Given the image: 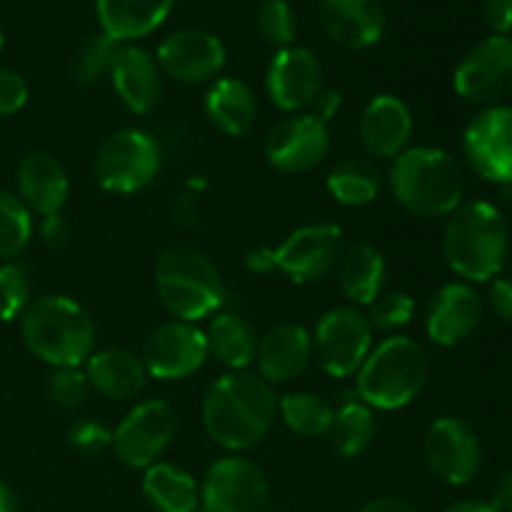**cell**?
Wrapping results in <instances>:
<instances>
[{"label": "cell", "mask_w": 512, "mask_h": 512, "mask_svg": "<svg viewBox=\"0 0 512 512\" xmlns=\"http://www.w3.org/2000/svg\"><path fill=\"white\" fill-rule=\"evenodd\" d=\"M28 103V83L15 70L0 68V118L20 113Z\"/></svg>", "instance_id": "obj_41"}, {"label": "cell", "mask_w": 512, "mask_h": 512, "mask_svg": "<svg viewBox=\"0 0 512 512\" xmlns=\"http://www.w3.org/2000/svg\"><path fill=\"white\" fill-rule=\"evenodd\" d=\"M483 320V300L470 283H445L430 298L425 333L440 348L465 343Z\"/></svg>", "instance_id": "obj_19"}, {"label": "cell", "mask_w": 512, "mask_h": 512, "mask_svg": "<svg viewBox=\"0 0 512 512\" xmlns=\"http://www.w3.org/2000/svg\"><path fill=\"white\" fill-rule=\"evenodd\" d=\"M358 512H418L410 500L395 498V495H380V498L365 503Z\"/></svg>", "instance_id": "obj_47"}, {"label": "cell", "mask_w": 512, "mask_h": 512, "mask_svg": "<svg viewBox=\"0 0 512 512\" xmlns=\"http://www.w3.org/2000/svg\"><path fill=\"white\" fill-rule=\"evenodd\" d=\"M25 348L53 368H83L95 353V323L88 310L68 295L30 300L20 315Z\"/></svg>", "instance_id": "obj_4"}, {"label": "cell", "mask_w": 512, "mask_h": 512, "mask_svg": "<svg viewBox=\"0 0 512 512\" xmlns=\"http://www.w3.org/2000/svg\"><path fill=\"white\" fill-rule=\"evenodd\" d=\"M375 330L368 315L355 305L333 308L318 320L313 338V355L320 370L330 378H350L360 370L375 345Z\"/></svg>", "instance_id": "obj_8"}, {"label": "cell", "mask_w": 512, "mask_h": 512, "mask_svg": "<svg viewBox=\"0 0 512 512\" xmlns=\"http://www.w3.org/2000/svg\"><path fill=\"white\" fill-rule=\"evenodd\" d=\"M118 50L120 43H115L105 33L85 40L83 48L75 55V78H78V83L98 85L105 78H110V70H113Z\"/></svg>", "instance_id": "obj_35"}, {"label": "cell", "mask_w": 512, "mask_h": 512, "mask_svg": "<svg viewBox=\"0 0 512 512\" xmlns=\"http://www.w3.org/2000/svg\"><path fill=\"white\" fill-rule=\"evenodd\" d=\"M208 355V338L198 325L170 320L148 335L140 360L148 378L185 380L203 368Z\"/></svg>", "instance_id": "obj_16"}, {"label": "cell", "mask_w": 512, "mask_h": 512, "mask_svg": "<svg viewBox=\"0 0 512 512\" xmlns=\"http://www.w3.org/2000/svg\"><path fill=\"white\" fill-rule=\"evenodd\" d=\"M485 23L493 35H510L512 30V0H483Z\"/></svg>", "instance_id": "obj_42"}, {"label": "cell", "mask_w": 512, "mask_h": 512, "mask_svg": "<svg viewBox=\"0 0 512 512\" xmlns=\"http://www.w3.org/2000/svg\"><path fill=\"white\" fill-rule=\"evenodd\" d=\"M313 360V338L303 325L283 323L260 338L258 375L270 385H285L300 378Z\"/></svg>", "instance_id": "obj_24"}, {"label": "cell", "mask_w": 512, "mask_h": 512, "mask_svg": "<svg viewBox=\"0 0 512 512\" xmlns=\"http://www.w3.org/2000/svg\"><path fill=\"white\" fill-rule=\"evenodd\" d=\"M143 495L158 512H193L200 505L195 478L173 463H155L145 468Z\"/></svg>", "instance_id": "obj_30"}, {"label": "cell", "mask_w": 512, "mask_h": 512, "mask_svg": "<svg viewBox=\"0 0 512 512\" xmlns=\"http://www.w3.org/2000/svg\"><path fill=\"white\" fill-rule=\"evenodd\" d=\"M265 90L283 113H305L323 90V65L318 55L303 45H288L273 55L265 73Z\"/></svg>", "instance_id": "obj_18"}, {"label": "cell", "mask_w": 512, "mask_h": 512, "mask_svg": "<svg viewBox=\"0 0 512 512\" xmlns=\"http://www.w3.org/2000/svg\"><path fill=\"white\" fill-rule=\"evenodd\" d=\"M470 170L495 185H512V105L480 110L463 133Z\"/></svg>", "instance_id": "obj_14"}, {"label": "cell", "mask_w": 512, "mask_h": 512, "mask_svg": "<svg viewBox=\"0 0 512 512\" xmlns=\"http://www.w3.org/2000/svg\"><path fill=\"white\" fill-rule=\"evenodd\" d=\"M510 250L505 215L485 200H463L443 230V253L450 270L468 283L498 278Z\"/></svg>", "instance_id": "obj_2"}, {"label": "cell", "mask_w": 512, "mask_h": 512, "mask_svg": "<svg viewBox=\"0 0 512 512\" xmlns=\"http://www.w3.org/2000/svg\"><path fill=\"white\" fill-rule=\"evenodd\" d=\"M110 83L125 108L135 115L150 113L163 95V73L158 60L145 48L130 43L120 45L110 70Z\"/></svg>", "instance_id": "obj_23"}, {"label": "cell", "mask_w": 512, "mask_h": 512, "mask_svg": "<svg viewBox=\"0 0 512 512\" xmlns=\"http://www.w3.org/2000/svg\"><path fill=\"white\" fill-rule=\"evenodd\" d=\"M83 370L88 375L90 388L108 400L138 398L148 383V370L143 360L130 350H98L85 360Z\"/></svg>", "instance_id": "obj_26"}, {"label": "cell", "mask_w": 512, "mask_h": 512, "mask_svg": "<svg viewBox=\"0 0 512 512\" xmlns=\"http://www.w3.org/2000/svg\"><path fill=\"white\" fill-rule=\"evenodd\" d=\"M423 455L428 470L450 488H463L473 483L483 465V445L473 425L445 415L438 418L425 433Z\"/></svg>", "instance_id": "obj_12"}, {"label": "cell", "mask_w": 512, "mask_h": 512, "mask_svg": "<svg viewBox=\"0 0 512 512\" xmlns=\"http://www.w3.org/2000/svg\"><path fill=\"white\" fill-rule=\"evenodd\" d=\"M428 383V358L408 335H390L373 345L355 373V395L373 410H400L420 398Z\"/></svg>", "instance_id": "obj_5"}, {"label": "cell", "mask_w": 512, "mask_h": 512, "mask_svg": "<svg viewBox=\"0 0 512 512\" xmlns=\"http://www.w3.org/2000/svg\"><path fill=\"white\" fill-rule=\"evenodd\" d=\"M200 415L205 433L215 445L230 453H243L270 433L278 415V395L260 375L230 370L210 385Z\"/></svg>", "instance_id": "obj_1"}, {"label": "cell", "mask_w": 512, "mask_h": 512, "mask_svg": "<svg viewBox=\"0 0 512 512\" xmlns=\"http://www.w3.org/2000/svg\"><path fill=\"white\" fill-rule=\"evenodd\" d=\"M193 512H208V510H205V508H203V505H198V508H195Z\"/></svg>", "instance_id": "obj_52"}, {"label": "cell", "mask_w": 512, "mask_h": 512, "mask_svg": "<svg viewBox=\"0 0 512 512\" xmlns=\"http://www.w3.org/2000/svg\"><path fill=\"white\" fill-rule=\"evenodd\" d=\"M200 505L208 512H268L270 483L253 460L228 455L205 473Z\"/></svg>", "instance_id": "obj_11"}, {"label": "cell", "mask_w": 512, "mask_h": 512, "mask_svg": "<svg viewBox=\"0 0 512 512\" xmlns=\"http://www.w3.org/2000/svg\"><path fill=\"white\" fill-rule=\"evenodd\" d=\"M385 178L373 163L358 158L340 160L325 178L330 198L345 208H363L378 200L383 193Z\"/></svg>", "instance_id": "obj_32"}, {"label": "cell", "mask_w": 512, "mask_h": 512, "mask_svg": "<svg viewBox=\"0 0 512 512\" xmlns=\"http://www.w3.org/2000/svg\"><path fill=\"white\" fill-rule=\"evenodd\" d=\"M330 145V125L310 113H293L270 128L265 138V158L280 173L303 175L328 158Z\"/></svg>", "instance_id": "obj_15"}, {"label": "cell", "mask_w": 512, "mask_h": 512, "mask_svg": "<svg viewBox=\"0 0 512 512\" xmlns=\"http://www.w3.org/2000/svg\"><path fill=\"white\" fill-rule=\"evenodd\" d=\"M368 308V320L373 330L395 333V330L405 328L413 320L415 300L403 290H393V293H380Z\"/></svg>", "instance_id": "obj_38"}, {"label": "cell", "mask_w": 512, "mask_h": 512, "mask_svg": "<svg viewBox=\"0 0 512 512\" xmlns=\"http://www.w3.org/2000/svg\"><path fill=\"white\" fill-rule=\"evenodd\" d=\"M68 235L70 228L63 220V215H48V218H43V223H40V238H43V243L48 245V248H63V245L68 243Z\"/></svg>", "instance_id": "obj_45"}, {"label": "cell", "mask_w": 512, "mask_h": 512, "mask_svg": "<svg viewBox=\"0 0 512 512\" xmlns=\"http://www.w3.org/2000/svg\"><path fill=\"white\" fill-rule=\"evenodd\" d=\"M245 268L255 275L275 273V270H278V263H275V248H270V245H258V248H253L245 255Z\"/></svg>", "instance_id": "obj_46"}, {"label": "cell", "mask_w": 512, "mask_h": 512, "mask_svg": "<svg viewBox=\"0 0 512 512\" xmlns=\"http://www.w3.org/2000/svg\"><path fill=\"white\" fill-rule=\"evenodd\" d=\"M320 25L333 43L365 50L385 33V8L380 0H320Z\"/></svg>", "instance_id": "obj_21"}, {"label": "cell", "mask_w": 512, "mask_h": 512, "mask_svg": "<svg viewBox=\"0 0 512 512\" xmlns=\"http://www.w3.org/2000/svg\"><path fill=\"white\" fill-rule=\"evenodd\" d=\"M68 445L80 455H100L113 448V430L95 418H78L68 428Z\"/></svg>", "instance_id": "obj_40"}, {"label": "cell", "mask_w": 512, "mask_h": 512, "mask_svg": "<svg viewBox=\"0 0 512 512\" xmlns=\"http://www.w3.org/2000/svg\"><path fill=\"white\" fill-rule=\"evenodd\" d=\"M225 45L218 35L198 28H183L170 33L163 43L158 45L160 73L178 80L185 85L210 83L225 68Z\"/></svg>", "instance_id": "obj_17"}, {"label": "cell", "mask_w": 512, "mask_h": 512, "mask_svg": "<svg viewBox=\"0 0 512 512\" xmlns=\"http://www.w3.org/2000/svg\"><path fill=\"white\" fill-rule=\"evenodd\" d=\"M255 23H258L260 35L278 48L293 45L295 35H298V18L288 0H263L255 13Z\"/></svg>", "instance_id": "obj_37"}, {"label": "cell", "mask_w": 512, "mask_h": 512, "mask_svg": "<svg viewBox=\"0 0 512 512\" xmlns=\"http://www.w3.org/2000/svg\"><path fill=\"white\" fill-rule=\"evenodd\" d=\"M455 93L475 105H503L512 95V38L490 35L458 63Z\"/></svg>", "instance_id": "obj_10"}, {"label": "cell", "mask_w": 512, "mask_h": 512, "mask_svg": "<svg viewBox=\"0 0 512 512\" xmlns=\"http://www.w3.org/2000/svg\"><path fill=\"white\" fill-rule=\"evenodd\" d=\"M163 150L158 140L140 128L115 130L95 153V180L108 193L130 195L148 188L160 173Z\"/></svg>", "instance_id": "obj_7"}, {"label": "cell", "mask_w": 512, "mask_h": 512, "mask_svg": "<svg viewBox=\"0 0 512 512\" xmlns=\"http://www.w3.org/2000/svg\"><path fill=\"white\" fill-rule=\"evenodd\" d=\"M345 253V233L335 223H310L293 230L275 248V263L295 285L323 280L338 268Z\"/></svg>", "instance_id": "obj_13"}, {"label": "cell", "mask_w": 512, "mask_h": 512, "mask_svg": "<svg viewBox=\"0 0 512 512\" xmlns=\"http://www.w3.org/2000/svg\"><path fill=\"white\" fill-rule=\"evenodd\" d=\"M443 512H495V508L485 500H460V503H453Z\"/></svg>", "instance_id": "obj_49"}, {"label": "cell", "mask_w": 512, "mask_h": 512, "mask_svg": "<svg viewBox=\"0 0 512 512\" xmlns=\"http://www.w3.org/2000/svg\"><path fill=\"white\" fill-rule=\"evenodd\" d=\"M205 338H208L210 355H215L225 368L248 370L255 363L260 338L250 320L235 313H218Z\"/></svg>", "instance_id": "obj_29"}, {"label": "cell", "mask_w": 512, "mask_h": 512, "mask_svg": "<svg viewBox=\"0 0 512 512\" xmlns=\"http://www.w3.org/2000/svg\"><path fill=\"white\" fill-rule=\"evenodd\" d=\"M375 433H378V423H375V410L365 405L363 400L355 395L340 403L335 410L333 425L328 430L330 445L335 453L345 460L360 458L365 450L373 445Z\"/></svg>", "instance_id": "obj_31"}, {"label": "cell", "mask_w": 512, "mask_h": 512, "mask_svg": "<svg viewBox=\"0 0 512 512\" xmlns=\"http://www.w3.org/2000/svg\"><path fill=\"white\" fill-rule=\"evenodd\" d=\"M30 293H33L30 270L15 260L0 263V323L20 320L30 305Z\"/></svg>", "instance_id": "obj_36"}, {"label": "cell", "mask_w": 512, "mask_h": 512, "mask_svg": "<svg viewBox=\"0 0 512 512\" xmlns=\"http://www.w3.org/2000/svg\"><path fill=\"white\" fill-rule=\"evenodd\" d=\"M155 290L175 320L198 323L225 305L228 290L218 268L193 248H168L155 263Z\"/></svg>", "instance_id": "obj_6"}, {"label": "cell", "mask_w": 512, "mask_h": 512, "mask_svg": "<svg viewBox=\"0 0 512 512\" xmlns=\"http://www.w3.org/2000/svg\"><path fill=\"white\" fill-rule=\"evenodd\" d=\"M388 188L408 213L448 218L465 198V175L448 150L415 145L393 160Z\"/></svg>", "instance_id": "obj_3"}, {"label": "cell", "mask_w": 512, "mask_h": 512, "mask_svg": "<svg viewBox=\"0 0 512 512\" xmlns=\"http://www.w3.org/2000/svg\"><path fill=\"white\" fill-rule=\"evenodd\" d=\"M33 238V215L23 200L0 188V263L18 258Z\"/></svg>", "instance_id": "obj_34"}, {"label": "cell", "mask_w": 512, "mask_h": 512, "mask_svg": "<svg viewBox=\"0 0 512 512\" xmlns=\"http://www.w3.org/2000/svg\"><path fill=\"white\" fill-rule=\"evenodd\" d=\"M178 435V415L165 400H143L128 410L113 430V450L128 468L145 470L160 463Z\"/></svg>", "instance_id": "obj_9"}, {"label": "cell", "mask_w": 512, "mask_h": 512, "mask_svg": "<svg viewBox=\"0 0 512 512\" xmlns=\"http://www.w3.org/2000/svg\"><path fill=\"white\" fill-rule=\"evenodd\" d=\"M3 45H5V35H3V30H0V53H3Z\"/></svg>", "instance_id": "obj_51"}, {"label": "cell", "mask_w": 512, "mask_h": 512, "mask_svg": "<svg viewBox=\"0 0 512 512\" xmlns=\"http://www.w3.org/2000/svg\"><path fill=\"white\" fill-rule=\"evenodd\" d=\"M490 305H493V310L505 323H512V275H498V278H493V285H490Z\"/></svg>", "instance_id": "obj_44"}, {"label": "cell", "mask_w": 512, "mask_h": 512, "mask_svg": "<svg viewBox=\"0 0 512 512\" xmlns=\"http://www.w3.org/2000/svg\"><path fill=\"white\" fill-rule=\"evenodd\" d=\"M340 108H343V95H340V90L323 88L318 95H315V100L310 103V108L305 110V113L315 115V118L323 120V123L328 125L330 120L340 113Z\"/></svg>", "instance_id": "obj_43"}, {"label": "cell", "mask_w": 512, "mask_h": 512, "mask_svg": "<svg viewBox=\"0 0 512 512\" xmlns=\"http://www.w3.org/2000/svg\"><path fill=\"white\" fill-rule=\"evenodd\" d=\"M175 3L178 0H95V13L103 33L125 45L160 28Z\"/></svg>", "instance_id": "obj_25"}, {"label": "cell", "mask_w": 512, "mask_h": 512, "mask_svg": "<svg viewBox=\"0 0 512 512\" xmlns=\"http://www.w3.org/2000/svg\"><path fill=\"white\" fill-rule=\"evenodd\" d=\"M50 398L63 410H75L85 403L90 393L88 375L83 368H55L50 375Z\"/></svg>", "instance_id": "obj_39"}, {"label": "cell", "mask_w": 512, "mask_h": 512, "mask_svg": "<svg viewBox=\"0 0 512 512\" xmlns=\"http://www.w3.org/2000/svg\"><path fill=\"white\" fill-rule=\"evenodd\" d=\"M360 140L373 158L395 160L408 150L415 130L410 105L398 95H375L360 115Z\"/></svg>", "instance_id": "obj_20"}, {"label": "cell", "mask_w": 512, "mask_h": 512, "mask_svg": "<svg viewBox=\"0 0 512 512\" xmlns=\"http://www.w3.org/2000/svg\"><path fill=\"white\" fill-rule=\"evenodd\" d=\"M0 512H18V498L5 480H0Z\"/></svg>", "instance_id": "obj_50"}, {"label": "cell", "mask_w": 512, "mask_h": 512, "mask_svg": "<svg viewBox=\"0 0 512 512\" xmlns=\"http://www.w3.org/2000/svg\"><path fill=\"white\" fill-rule=\"evenodd\" d=\"M18 198L30 215H60L70 198V178L63 165L48 153H28L15 170Z\"/></svg>", "instance_id": "obj_22"}, {"label": "cell", "mask_w": 512, "mask_h": 512, "mask_svg": "<svg viewBox=\"0 0 512 512\" xmlns=\"http://www.w3.org/2000/svg\"><path fill=\"white\" fill-rule=\"evenodd\" d=\"M490 505H493L495 512H512V470L495 483Z\"/></svg>", "instance_id": "obj_48"}, {"label": "cell", "mask_w": 512, "mask_h": 512, "mask_svg": "<svg viewBox=\"0 0 512 512\" xmlns=\"http://www.w3.org/2000/svg\"><path fill=\"white\" fill-rule=\"evenodd\" d=\"M205 115L223 135H245L258 118V98L240 78H220L205 95Z\"/></svg>", "instance_id": "obj_27"}, {"label": "cell", "mask_w": 512, "mask_h": 512, "mask_svg": "<svg viewBox=\"0 0 512 512\" xmlns=\"http://www.w3.org/2000/svg\"><path fill=\"white\" fill-rule=\"evenodd\" d=\"M278 415L283 423L303 438H323L333 425L335 408L318 393H288L278 398Z\"/></svg>", "instance_id": "obj_33"}, {"label": "cell", "mask_w": 512, "mask_h": 512, "mask_svg": "<svg viewBox=\"0 0 512 512\" xmlns=\"http://www.w3.org/2000/svg\"><path fill=\"white\" fill-rule=\"evenodd\" d=\"M335 273H338L340 293L353 305L368 308L383 293L388 263H385V255L375 245L360 243L355 248L345 250Z\"/></svg>", "instance_id": "obj_28"}]
</instances>
